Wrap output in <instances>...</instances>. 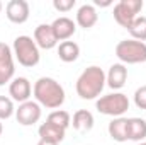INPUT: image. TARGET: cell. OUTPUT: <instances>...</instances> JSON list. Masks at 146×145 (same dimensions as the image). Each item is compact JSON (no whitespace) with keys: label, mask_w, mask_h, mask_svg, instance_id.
Instances as JSON below:
<instances>
[{"label":"cell","mask_w":146,"mask_h":145,"mask_svg":"<svg viewBox=\"0 0 146 145\" xmlns=\"http://www.w3.org/2000/svg\"><path fill=\"white\" fill-rule=\"evenodd\" d=\"M34 97L39 106L48 109H56L65 103V89L61 84L51 77H41L34 84Z\"/></svg>","instance_id":"obj_1"},{"label":"cell","mask_w":146,"mask_h":145,"mask_svg":"<svg viewBox=\"0 0 146 145\" xmlns=\"http://www.w3.org/2000/svg\"><path fill=\"white\" fill-rule=\"evenodd\" d=\"M104 87H106V73L97 65L85 68L76 79V85H75L76 94L87 101L99 97L100 92L104 91Z\"/></svg>","instance_id":"obj_2"},{"label":"cell","mask_w":146,"mask_h":145,"mask_svg":"<svg viewBox=\"0 0 146 145\" xmlns=\"http://www.w3.org/2000/svg\"><path fill=\"white\" fill-rule=\"evenodd\" d=\"M14 56L22 67H36L39 63V48L31 36H17L14 39Z\"/></svg>","instance_id":"obj_3"},{"label":"cell","mask_w":146,"mask_h":145,"mask_svg":"<svg viewBox=\"0 0 146 145\" xmlns=\"http://www.w3.org/2000/svg\"><path fill=\"white\" fill-rule=\"evenodd\" d=\"M115 56L124 63H145L146 62V43L136 39L119 41L115 46Z\"/></svg>","instance_id":"obj_4"},{"label":"cell","mask_w":146,"mask_h":145,"mask_svg":"<svg viewBox=\"0 0 146 145\" xmlns=\"http://www.w3.org/2000/svg\"><path fill=\"white\" fill-rule=\"evenodd\" d=\"M95 108L99 113L106 114V116H114V118H119L122 116L127 109H129V99L126 94L122 92H114V94H107V96H102L97 103H95Z\"/></svg>","instance_id":"obj_5"},{"label":"cell","mask_w":146,"mask_h":145,"mask_svg":"<svg viewBox=\"0 0 146 145\" xmlns=\"http://www.w3.org/2000/svg\"><path fill=\"white\" fill-rule=\"evenodd\" d=\"M143 9V0H121L114 5V19L119 26L129 29Z\"/></svg>","instance_id":"obj_6"},{"label":"cell","mask_w":146,"mask_h":145,"mask_svg":"<svg viewBox=\"0 0 146 145\" xmlns=\"http://www.w3.org/2000/svg\"><path fill=\"white\" fill-rule=\"evenodd\" d=\"M15 118L22 126H31L41 119V106L36 101H26L15 109Z\"/></svg>","instance_id":"obj_7"},{"label":"cell","mask_w":146,"mask_h":145,"mask_svg":"<svg viewBox=\"0 0 146 145\" xmlns=\"http://www.w3.org/2000/svg\"><path fill=\"white\" fill-rule=\"evenodd\" d=\"M12 50L5 44L0 43V85H5L7 82H10V79L14 77V60H12Z\"/></svg>","instance_id":"obj_8"},{"label":"cell","mask_w":146,"mask_h":145,"mask_svg":"<svg viewBox=\"0 0 146 145\" xmlns=\"http://www.w3.org/2000/svg\"><path fill=\"white\" fill-rule=\"evenodd\" d=\"M7 19L14 24H24L29 19V3L26 0H10L5 7Z\"/></svg>","instance_id":"obj_9"},{"label":"cell","mask_w":146,"mask_h":145,"mask_svg":"<svg viewBox=\"0 0 146 145\" xmlns=\"http://www.w3.org/2000/svg\"><path fill=\"white\" fill-rule=\"evenodd\" d=\"M31 92H33V87H31V82H29L26 77H17V79H14V80L10 82V85H9V94H10V97H12L14 101L21 103V104L26 103V101H29Z\"/></svg>","instance_id":"obj_10"},{"label":"cell","mask_w":146,"mask_h":145,"mask_svg":"<svg viewBox=\"0 0 146 145\" xmlns=\"http://www.w3.org/2000/svg\"><path fill=\"white\" fill-rule=\"evenodd\" d=\"M34 41L37 48H42V50H51L58 44V39L53 33L51 24H39L34 29Z\"/></svg>","instance_id":"obj_11"},{"label":"cell","mask_w":146,"mask_h":145,"mask_svg":"<svg viewBox=\"0 0 146 145\" xmlns=\"http://www.w3.org/2000/svg\"><path fill=\"white\" fill-rule=\"evenodd\" d=\"M51 28H53V33H54L58 41H68L76 31V24L70 17H58V19H54Z\"/></svg>","instance_id":"obj_12"},{"label":"cell","mask_w":146,"mask_h":145,"mask_svg":"<svg viewBox=\"0 0 146 145\" xmlns=\"http://www.w3.org/2000/svg\"><path fill=\"white\" fill-rule=\"evenodd\" d=\"M126 80H127V68H126V65H122V63H114L109 68L107 75H106L107 85H109L110 89H114V91L124 87Z\"/></svg>","instance_id":"obj_13"},{"label":"cell","mask_w":146,"mask_h":145,"mask_svg":"<svg viewBox=\"0 0 146 145\" xmlns=\"http://www.w3.org/2000/svg\"><path fill=\"white\" fill-rule=\"evenodd\" d=\"M97 21H99V14H97L94 5L85 3V5H82L78 9V12H76V24L80 28L90 29V28H94L97 24Z\"/></svg>","instance_id":"obj_14"},{"label":"cell","mask_w":146,"mask_h":145,"mask_svg":"<svg viewBox=\"0 0 146 145\" xmlns=\"http://www.w3.org/2000/svg\"><path fill=\"white\" fill-rule=\"evenodd\" d=\"M37 133H39L41 140L53 142V144H61L63 138H65V130L60 128V126H56V125H53V123H49V121L42 123V125L39 126Z\"/></svg>","instance_id":"obj_15"},{"label":"cell","mask_w":146,"mask_h":145,"mask_svg":"<svg viewBox=\"0 0 146 145\" xmlns=\"http://www.w3.org/2000/svg\"><path fill=\"white\" fill-rule=\"evenodd\" d=\"M146 138V121L143 118H127V140L141 142Z\"/></svg>","instance_id":"obj_16"},{"label":"cell","mask_w":146,"mask_h":145,"mask_svg":"<svg viewBox=\"0 0 146 145\" xmlns=\"http://www.w3.org/2000/svg\"><path fill=\"white\" fill-rule=\"evenodd\" d=\"M109 135L115 142H127V118H114L109 123Z\"/></svg>","instance_id":"obj_17"},{"label":"cell","mask_w":146,"mask_h":145,"mask_svg":"<svg viewBox=\"0 0 146 145\" xmlns=\"http://www.w3.org/2000/svg\"><path fill=\"white\" fill-rule=\"evenodd\" d=\"M72 125L76 132H90L94 128V114L87 109H78L73 114Z\"/></svg>","instance_id":"obj_18"},{"label":"cell","mask_w":146,"mask_h":145,"mask_svg":"<svg viewBox=\"0 0 146 145\" xmlns=\"http://www.w3.org/2000/svg\"><path fill=\"white\" fill-rule=\"evenodd\" d=\"M58 56L65 63H72L80 56V46L75 41H63L58 46Z\"/></svg>","instance_id":"obj_19"},{"label":"cell","mask_w":146,"mask_h":145,"mask_svg":"<svg viewBox=\"0 0 146 145\" xmlns=\"http://www.w3.org/2000/svg\"><path fill=\"white\" fill-rule=\"evenodd\" d=\"M127 31L131 33L133 39L145 43L146 41V17H143V15L141 17H136V21L133 22V26Z\"/></svg>","instance_id":"obj_20"},{"label":"cell","mask_w":146,"mask_h":145,"mask_svg":"<svg viewBox=\"0 0 146 145\" xmlns=\"http://www.w3.org/2000/svg\"><path fill=\"white\" fill-rule=\"evenodd\" d=\"M46 121H49V123H53V125H56V126L63 128V130H66V128L70 126V123H72V119H70V113L61 111V109L53 111V113L48 116V119H46Z\"/></svg>","instance_id":"obj_21"},{"label":"cell","mask_w":146,"mask_h":145,"mask_svg":"<svg viewBox=\"0 0 146 145\" xmlns=\"http://www.w3.org/2000/svg\"><path fill=\"white\" fill-rule=\"evenodd\" d=\"M14 114V103L10 97L0 96V121L2 119H9Z\"/></svg>","instance_id":"obj_22"},{"label":"cell","mask_w":146,"mask_h":145,"mask_svg":"<svg viewBox=\"0 0 146 145\" xmlns=\"http://www.w3.org/2000/svg\"><path fill=\"white\" fill-rule=\"evenodd\" d=\"M134 104L139 109H146V85H141L134 92Z\"/></svg>","instance_id":"obj_23"},{"label":"cell","mask_w":146,"mask_h":145,"mask_svg":"<svg viewBox=\"0 0 146 145\" xmlns=\"http://www.w3.org/2000/svg\"><path fill=\"white\" fill-rule=\"evenodd\" d=\"M53 7L60 12H68L75 7V0H53Z\"/></svg>","instance_id":"obj_24"},{"label":"cell","mask_w":146,"mask_h":145,"mask_svg":"<svg viewBox=\"0 0 146 145\" xmlns=\"http://www.w3.org/2000/svg\"><path fill=\"white\" fill-rule=\"evenodd\" d=\"M37 145H60V144H53V142H46V140H39Z\"/></svg>","instance_id":"obj_25"},{"label":"cell","mask_w":146,"mask_h":145,"mask_svg":"<svg viewBox=\"0 0 146 145\" xmlns=\"http://www.w3.org/2000/svg\"><path fill=\"white\" fill-rule=\"evenodd\" d=\"M95 3H97V5H102V7H107V5H110V2H100V0H97Z\"/></svg>","instance_id":"obj_26"},{"label":"cell","mask_w":146,"mask_h":145,"mask_svg":"<svg viewBox=\"0 0 146 145\" xmlns=\"http://www.w3.org/2000/svg\"><path fill=\"white\" fill-rule=\"evenodd\" d=\"M2 132H3V125H2V121H0V135H2Z\"/></svg>","instance_id":"obj_27"},{"label":"cell","mask_w":146,"mask_h":145,"mask_svg":"<svg viewBox=\"0 0 146 145\" xmlns=\"http://www.w3.org/2000/svg\"><path fill=\"white\" fill-rule=\"evenodd\" d=\"M138 145H146V142H139V144H138Z\"/></svg>","instance_id":"obj_28"},{"label":"cell","mask_w":146,"mask_h":145,"mask_svg":"<svg viewBox=\"0 0 146 145\" xmlns=\"http://www.w3.org/2000/svg\"><path fill=\"white\" fill-rule=\"evenodd\" d=\"M0 12H2V2H0Z\"/></svg>","instance_id":"obj_29"}]
</instances>
